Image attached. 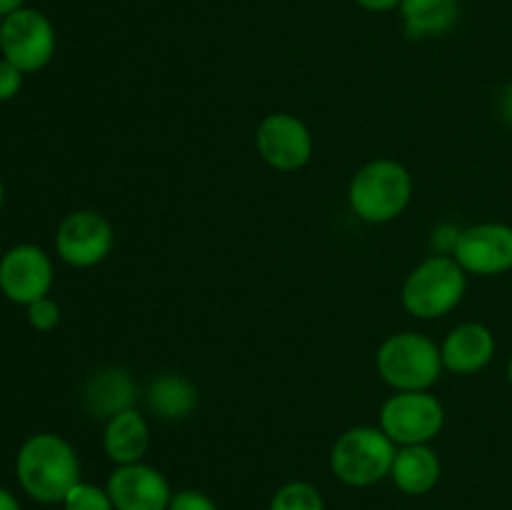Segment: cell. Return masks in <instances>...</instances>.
I'll use <instances>...</instances> for the list:
<instances>
[{
  "label": "cell",
  "mask_w": 512,
  "mask_h": 510,
  "mask_svg": "<svg viewBox=\"0 0 512 510\" xmlns=\"http://www.w3.org/2000/svg\"><path fill=\"white\" fill-rule=\"evenodd\" d=\"M498 350L495 333L483 323H460L440 343L445 370L455 375H475L488 368Z\"/></svg>",
  "instance_id": "13"
},
{
  "label": "cell",
  "mask_w": 512,
  "mask_h": 510,
  "mask_svg": "<svg viewBox=\"0 0 512 510\" xmlns=\"http://www.w3.org/2000/svg\"><path fill=\"white\" fill-rule=\"evenodd\" d=\"M25 73L0 55V103H8L23 90Z\"/></svg>",
  "instance_id": "23"
},
{
  "label": "cell",
  "mask_w": 512,
  "mask_h": 510,
  "mask_svg": "<svg viewBox=\"0 0 512 510\" xmlns=\"http://www.w3.org/2000/svg\"><path fill=\"white\" fill-rule=\"evenodd\" d=\"M140 385L135 383L133 375L118 365L100 368L85 380L83 405L93 418L110 420L123 410L138 408Z\"/></svg>",
  "instance_id": "14"
},
{
  "label": "cell",
  "mask_w": 512,
  "mask_h": 510,
  "mask_svg": "<svg viewBox=\"0 0 512 510\" xmlns=\"http://www.w3.org/2000/svg\"><path fill=\"white\" fill-rule=\"evenodd\" d=\"M168 510H220L218 503L208 493L195 488H183L173 493Z\"/></svg>",
  "instance_id": "22"
},
{
  "label": "cell",
  "mask_w": 512,
  "mask_h": 510,
  "mask_svg": "<svg viewBox=\"0 0 512 510\" xmlns=\"http://www.w3.org/2000/svg\"><path fill=\"white\" fill-rule=\"evenodd\" d=\"M468 273L453 255H430L415 265L400 290V303L413 318L438 320L453 313L465 298Z\"/></svg>",
  "instance_id": "3"
},
{
  "label": "cell",
  "mask_w": 512,
  "mask_h": 510,
  "mask_svg": "<svg viewBox=\"0 0 512 510\" xmlns=\"http://www.w3.org/2000/svg\"><path fill=\"white\" fill-rule=\"evenodd\" d=\"M398 13L408 38H440L458 25L460 0H400Z\"/></svg>",
  "instance_id": "18"
},
{
  "label": "cell",
  "mask_w": 512,
  "mask_h": 510,
  "mask_svg": "<svg viewBox=\"0 0 512 510\" xmlns=\"http://www.w3.org/2000/svg\"><path fill=\"white\" fill-rule=\"evenodd\" d=\"M55 48H58V33H55L53 20L43 10L25 5L18 13L3 18L0 55L25 75L48 68Z\"/></svg>",
  "instance_id": "7"
},
{
  "label": "cell",
  "mask_w": 512,
  "mask_h": 510,
  "mask_svg": "<svg viewBox=\"0 0 512 510\" xmlns=\"http://www.w3.org/2000/svg\"><path fill=\"white\" fill-rule=\"evenodd\" d=\"M498 110H500V118H503V123H508L512 128V80L505 85L503 93H500Z\"/></svg>",
  "instance_id": "26"
},
{
  "label": "cell",
  "mask_w": 512,
  "mask_h": 510,
  "mask_svg": "<svg viewBox=\"0 0 512 510\" xmlns=\"http://www.w3.org/2000/svg\"><path fill=\"white\" fill-rule=\"evenodd\" d=\"M458 238H460V228H455V225H450V223L438 225V228H435V233H433L435 253H438V255H453Z\"/></svg>",
  "instance_id": "24"
},
{
  "label": "cell",
  "mask_w": 512,
  "mask_h": 510,
  "mask_svg": "<svg viewBox=\"0 0 512 510\" xmlns=\"http://www.w3.org/2000/svg\"><path fill=\"white\" fill-rule=\"evenodd\" d=\"M150 415L163 423H180L195 413L200 403L198 388L183 373H163L148 383L143 393Z\"/></svg>",
  "instance_id": "16"
},
{
  "label": "cell",
  "mask_w": 512,
  "mask_h": 510,
  "mask_svg": "<svg viewBox=\"0 0 512 510\" xmlns=\"http://www.w3.org/2000/svg\"><path fill=\"white\" fill-rule=\"evenodd\" d=\"M398 445L380 430V425L348 428L330 448V470L348 488H370L390 478Z\"/></svg>",
  "instance_id": "5"
},
{
  "label": "cell",
  "mask_w": 512,
  "mask_h": 510,
  "mask_svg": "<svg viewBox=\"0 0 512 510\" xmlns=\"http://www.w3.org/2000/svg\"><path fill=\"white\" fill-rule=\"evenodd\" d=\"M15 478L35 503H63L80 483V458L70 440L58 433H33L20 443L15 455Z\"/></svg>",
  "instance_id": "1"
},
{
  "label": "cell",
  "mask_w": 512,
  "mask_h": 510,
  "mask_svg": "<svg viewBox=\"0 0 512 510\" xmlns=\"http://www.w3.org/2000/svg\"><path fill=\"white\" fill-rule=\"evenodd\" d=\"M353 3L368 13H393L400 8V0H353Z\"/></svg>",
  "instance_id": "25"
},
{
  "label": "cell",
  "mask_w": 512,
  "mask_h": 510,
  "mask_svg": "<svg viewBox=\"0 0 512 510\" xmlns=\"http://www.w3.org/2000/svg\"><path fill=\"white\" fill-rule=\"evenodd\" d=\"M440 475H443L440 455L430 443L400 445L393 460V470H390V480L395 483V488L405 495H415V498L428 495L440 483Z\"/></svg>",
  "instance_id": "17"
},
{
  "label": "cell",
  "mask_w": 512,
  "mask_h": 510,
  "mask_svg": "<svg viewBox=\"0 0 512 510\" xmlns=\"http://www.w3.org/2000/svg\"><path fill=\"white\" fill-rule=\"evenodd\" d=\"M55 253L70 268H95L115 245L113 223L98 210H73L55 230Z\"/></svg>",
  "instance_id": "8"
},
{
  "label": "cell",
  "mask_w": 512,
  "mask_h": 510,
  "mask_svg": "<svg viewBox=\"0 0 512 510\" xmlns=\"http://www.w3.org/2000/svg\"><path fill=\"white\" fill-rule=\"evenodd\" d=\"M413 190V175L403 163L393 158H375L350 178L348 203L360 220L383 225L408 210Z\"/></svg>",
  "instance_id": "2"
},
{
  "label": "cell",
  "mask_w": 512,
  "mask_h": 510,
  "mask_svg": "<svg viewBox=\"0 0 512 510\" xmlns=\"http://www.w3.org/2000/svg\"><path fill=\"white\" fill-rule=\"evenodd\" d=\"M508 383H510V388H512V355H510V360H508Z\"/></svg>",
  "instance_id": "30"
},
{
  "label": "cell",
  "mask_w": 512,
  "mask_h": 510,
  "mask_svg": "<svg viewBox=\"0 0 512 510\" xmlns=\"http://www.w3.org/2000/svg\"><path fill=\"white\" fill-rule=\"evenodd\" d=\"M375 368L393 390H430L443 378V355L433 338L415 330L393 333L380 343Z\"/></svg>",
  "instance_id": "4"
},
{
  "label": "cell",
  "mask_w": 512,
  "mask_h": 510,
  "mask_svg": "<svg viewBox=\"0 0 512 510\" xmlns=\"http://www.w3.org/2000/svg\"><path fill=\"white\" fill-rule=\"evenodd\" d=\"M453 258L468 275L495 278L512 270V225L478 223L460 230Z\"/></svg>",
  "instance_id": "11"
},
{
  "label": "cell",
  "mask_w": 512,
  "mask_h": 510,
  "mask_svg": "<svg viewBox=\"0 0 512 510\" xmlns=\"http://www.w3.org/2000/svg\"><path fill=\"white\" fill-rule=\"evenodd\" d=\"M150 448V425L148 418L138 408L123 410L105 420L103 428V450L110 463L130 465L140 463Z\"/></svg>",
  "instance_id": "15"
},
{
  "label": "cell",
  "mask_w": 512,
  "mask_h": 510,
  "mask_svg": "<svg viewBox=\"0 0 512 510\" xmlns=\"http://www.w3.org/2000/svg\"><path fill=\"white\" fill-rule=\"evenodd\" d=\"M63 510H115L113 500H110L108 488H100L95 483H85L80 480L68 495H65Z\"/></svg>",
  "instance_id": "20"
},
{
  "label": "cell",
  "mask_w": 512,
  "mask_h": 510,
  "mask_svg": "<svg viewBox=\"0 0 512 510\" xmlns=\"http://www.w3.org/2000/svg\"><path fill=\"white\" fill-rule=\"evenodd\" d=\"M0 28H3V18H0Z\"/></svg>",
  "instance_id": "31"
},
{
  "label": "cell",
  "mask_w": 512,
  "mask_h": 510,
  "mask_svg": "<svg viewBox=\"0 0 512 510\" xmlns=\"http://www.w3.org/2000/svg\"><path fill=\"white\" fill-rule=\"evenodd\" d=\"M105 488L115 510H168L170 498H173L170 480L145 460L115 465Z\"/></svg>",
  "instance_id": "12"
},
{
  "label": "cell",
  "mask_w": 512,
  "mask_h": 510,
  "mask_svg": "<svg viewBox=\"0 0 512 510\" xmlns=\"http://www.w3.org/2000/svg\"><path fill=\"white\" fill-rule=\"evenodd\" d=\"M25 5H28V0H0V18H8V15L18 13Z\"/></svg>",
  "instance_id": "28"
},
{
  "label": "cell",
  "mask_w": 512,
  "mask_h": 510,
  "mask_svg": "<svg viewBox=\"0 0 512 510\" xmlns=\"http://www.w3.org/2000/svg\"><path fill=\"white\" fill-rule=\"evenodd\" d=\"M3 203H5V185L3 180H0V208H3Z\"/></svg>",
  "instance_id": "29"
},
{
  "label": "cell",
  "mask_w": 512,
  "mask_h": 510,
  "mask_svg": "<svg viewBox=\"0 0 512 510\" xmlns=\"http://www.w3.org/2000/svg\"><path fill=\"white\" fill-rule=\"evenodd\" d=\"M258 155L280 173H295L313 160L315 140L308 125L293 113H270L255 130Z\"/></svg>",
  "instance_id": "9"
},
{
  "label": "cell",
  "mask_w": 512,
  "mask_h": 510,
  "mask_svg": "<svg viewBox=\"0 0 512 510\" xmlns=\"http://www.w3.org/2000/svg\"><path fill=\"white\" fill-rule=\"evenodd\" d=\"M378 425L395 445L433 443L445 425V408L430 390H395L380 405Z\"/></svg>",
  "instance_id": "6"
},
{
  "label": "cell",
  "mask_w": 512,
  "mask_h": 510,
  "mask_svg": "<svg viewBox=\"0 0 512 510\" xmlns=\"http://www.w3.org/2000/svg\"><path fill=\"white\" fill-rule=\"evenodd\" d=\"M55 268L50 255L33 243H20L5 250L0 258V293L15 305L28 308L35 300L50 295Z\"/></svg>",
  "instance_id": "10"
},
{
  "label": "cell",
  "mask_w": 512,
  "mask_h": 510,
  "mask_svg": "<svg viewBox=\"0 0 512 510\" xmlns=\"http://www.w3.org/2000/svg\"><path fill=\"white\" fill-rule=\"evenodd\" d=\"M0 510H23L20 508L18 498H15L8 488H3V485H0Z\"/></svg>",
  "instance_id": "27"
},
{
  "label": "cell",
  "mask_w": 512,
  "mask_h": 510,
  "mask_svg": "<svg viewBox=\"0 0 512 510\" xmlns=\"http://www.w3.org/2000/svg\"><path fill=\"white\" fill-rule=\"evenodd\" d=\"M268 510H325V500L308 480H290L275 490Z\"/></svg>",
  "instance_id": "19"
},
{
  "label": "cell",
  "mask_w": 512,
  "mask_h": 510,
  "mask_svg": "<svg viewBox=\"0 0 512 510\" xmlns=\"http://www.w3.org/2000/svg\"><path fill=\"white\" fill-rule=\"evenodd\" d=\"M25 315H28L30 328L38 330V333H50V330H55L60 325V315L63 313H60V305L50 295H45V298L30 303L25 308Z\"/></svg>",
  "instance_id": "21"
}]
</instances>
